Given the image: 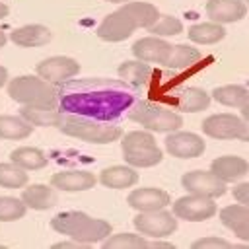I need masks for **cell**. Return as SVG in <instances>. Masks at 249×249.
Wrapping results in <instances>:
<instances>
[{"instance_id":"1","label":"cell","mask_w":249,"mask_h":249,"mask_svg":"<svg viewBox=\"0 0 249 249\" xmlns=\"http://www.w3.org/2000/svg\"><path fill=\"white\" fill-rule=\"evenodd\" d=\"M56 88V103L60 113H74L95 121H113L134 103V95L126 82L107 78L64 80Z\"/></svg>"},{"instance_id":"2","label":"cell","mask_w":249,"mask_h":249,"mask_svg":"<svg viewBox=\"0 0 249 249\" xmlns=\"http://www.w3.org/2000/svg\"><path fill=\"white\" fill-rule=\"evenodd\" d=\"M160 12L150 2H126L117 12L105 16L97 27V37L109 43L124 41L138 27H150L158 19Z\"/></svg>"},{"instance_id":"3","label":"cell","mask_w":249,"mask_h":249,"mask_svg":"<svg viewBox=\"0 0 249 249\" xmlns=\"http://www.w3.org/2000/svg\"><path fill=\"white\" fill-rule=\"evenodd\" d=\"M51 228L80 243H97L111 233V224L101 218H91L84 212H60L51 220Z\"/></svg>"},{"instance_id":"4","label":"cell","mask_w":249,"mask_h":249,"mask_svg":"<svg viewBox=\"0 0 249 249\" xmlns=\"http://www.w3.org/2000/svg\"><path fill=\"white\" fill-rule=\"evenodd\" d=\"M58 128L66 136L80 138L89 144H109L123 136V130L117 124H107V123L82 117V115H74V113H62Z\"/></svg>"},{"instance_id":"5","label":"cell","mask_w":249,"mask_h":249,"mask_svg":"<svg viewBox=\"0 0 249 249\" xmlns=\"http://www.w3.org/2000/svg\"><path fill=\"white\" fill-rule=\"evenodd\" d=\"M8 95L19 105L56 107V88L41 76H16L8 82Z\"/></svg>"},{"instance_id":"6","label":"cell","mask_w":249,"mask_h":249,"mask_svg":"<svg viewBox=\"0 0 249 249\" xmlns=\"http://www.w3.org/2000/svg\"><path fill=\"white\" fill-rule=\"evenodd\" d=\"M124 161L130 167H152L163 160V152L160 150L152 132L132 130L123 136L121 142Z\"/></svg>"},{"instance_id":"7","label":"cell","mask_w":249,"mask_h":249,"mask_svg":"<svg viewBox=\"0 0 249 249\" xmlns=\"http://www.w3.org/2000/svg\"><path fill=\"white\" fill-rule=\"evenodd\" d=\"M128 119L142 124L144 128L152 132H171L183 124V119L179 113H175L169 107H163L161 103H154V101H138L130 105Z\"/></svg>"},{"instance_id":"8","label":"cell","mask_w":249,"mask_h":249,"mask_svg":"<svg viewBox=\"0 0 249 249\" xmlns=\"http://www.w3.org/2000/svg\"><path fill=\"white\" fill-rule=\"evenodd\" d=\"M202 132L218 140H247V121L233 113H216L202 121Z\"/></svg>"},{"instance_id":"9","label":"cell","mask_w":249,"mask_h":249,"mask_svg":"<svg viewBox=\"0 0 249 249\" xmlns=\"http://www.w3.org/2000/svg\"><path fill=\"white\" fill-rule=\"evenodd\" d=\"M171 206H173L171 214L175 218H181L187 222H202V220L212 218L218 212L214 198L204 196V195H195V193H189V195L177 198Z\"/></svg>"},{"instance_id":"10","label":"cell","mask_w":249,"mask_h":249,"mask_svg":"<svg viewBox=\"0 0 249 249\" xmlns=\"http://www.w3.org/2000/svg\"><path fill=\"white\" fill-rule=\"evenodd\" d=\"M134 228L138 230V233L142 235H150V237H167L177 230V218L160 208V210H150V212H138L132 220Z\"/></svg>"},{"instance_id":"11","label":"cell","mask_w":249,"mask_h":249,"mask_svg":"<svg viewBox=\"0 0 249 249\" xmlns=\"http://www.w3.org/2000/svg\"><path fill=\"white\" fill-rule=\"evenodd\" d=\"M181 185L189 191V193H195V195H204V196H210V198H218V196H224L226 195V183L216 177L212 171H202V169H193V171H187L183 177H181Z\"/></svg>"},{"instance_id":"12","label":"cell","mask_w":249,"mask_h":249,"mask_svg":"<svg viewBox=\"0 0 249 249\" xmlns=\"http://www.w3.org/2000/svg\"><path fill=\"white\" fill-rule=\"evenodd\" d=\"M165 150L179 160H189V158H198L206 150V142L195 134V132H177L171 130L165 138Z\"/></svg>"},{"instance_id":"13","label":"cell","mask_w":249,"mask_h":249,"mask_svg":"<svg viewBox=\"0 0 249 249\" xmlns=\"http://www.w3.org/2000/svg\"><path fill=\"white\" fill-rule=\"evenodd\" d=\"M37 76L51 84H60L80 72V64L70 56H49L37 64Z\"/></svg>"},{"instance_id":"14","label":"cell","mask_w":249,"mask_h":249,"mask_svg":"<svg viewBox=\"0 0 249 249\" xmlns=\"http://www.w3.org/2000/svg\"><path fill=\"white\" fill-rule=\"evenodd\" d=\"M171 47L167 41L156 37V35H150V37H142L138 39L134 45H132V54L138 58V60H144V62H156V64H165L169 53H171Z\"/></svg>"},{"instance_id":"15","label":"cell","mask_w":249,"mask_h":249,"mask_svg":"<svg viewBox=\"0 0 249 249\" xmlns=\"http://www.w3.org/2000/svg\"><path fill=\"white\" fill-rule=\"evenodd\" d=\"M128 206H132L138 212H150V210H160L171 204V198L165 191L156 189V187H144V189H134L128 198Z\"/></svg>"},{"instance_id":"16","label":"cell","mask_w":249,"mask_h":249,"mask_svg":"<svg viewBox=\"0 0 249 249\" xmlns=\"http://www.w3.org/2000/svg\"><path fill=\"white\" fill-rule=\"evenodd\" d=\"M204 10L210 21L216 23H233L247 14V6L241 0H208Z\"/></svg>"},{"instance_id":"17","label":"cell","mask_w":249,"mask_h":249,"mask_svg":"<svg viewBox=\"0 0 249 249\" xmlns=\"http://www.w3.org/2000/svg\"><path fill=\"white\" fill-rule=\"evenodd\" d=\"M95 175L84 169H70V171H58L51 177V185L60 191L76 193V191H88L95 185Z\"/></svg>"},{"instance_id":"18","label":"cell","mask_w":249,"mask_h":249,"mask_svg":"<svg viewBox=\"0 0 249 249\" xmlns=\"http://www.w3.org/2000/svg\"><path fill=\"white\" fill-rule=\"evenodd\" d=\"M247 161L239 156H220L210 163V171L224 183H233L241 179L243 175H247Z\"/></svg>"},{"instance_id":"19","label":"cell","mask_w":249,"mask_h":249,"mask_svg":"<svg viewBox=\"0 0 249 249\" xmlns=\"http://www.w3.org/2000/svg\"><path fill=\"white\" fill-rule=\"evenodd\" d=\"M220 220L239 239H249V210L247 204H230L220 210Z\"/></svg>"},{"instance_id":"20","label":"cell","mask_w":249,"mask_h":249,"mask_svg":"<svg viewBox=\"0 0 249 249\" xmlns=\"http://www.w3.org/2000/svg\"><path fill=\"white\" fill-rule=\"evenodd\" d=\"M51 37H53L51 29L45 25H39V23L23 25V27H18L10 33V39L18 47H43L51 41Z\"/></svg>"},{"instance_id":"21","label":"cell","mask_w":249,"mask_h":249,"mask_svg":"<svg viewBox=\"0 0 249 249\" xmlns=\"http://www.w3.org/2000/svg\"><path fill=\"white\" fill-rule=\"evenodd\" d=\"M119 76L123 82H126L128 86H134V88H142V86H148L152 76H154V70L150 64H146L144 60H124L121 66H119Z\"/></svg>"},{"instance_id":"22","label":"cell","mask_w":249,"mask_h":249,"mask_svg":"<svg viewBox=\"0 0 249 249\" xmlns=\"http://www.w3.org/2000/svg\"><path fill=\"white\" fill-rule=\"evenodd\" d=\"M19 117L33 126H58L62 113L56 107L43 105H21Z\"/></svg>"},{"instance_id":"23","label":"cell","mask_w":249,"mask_h":249,"mask_svg":"<svg viewBox=\"0 0 249 249\" xmlns=\"http://www.w3.org/2000/svg\"><path fill=\"white\" fill-rule=\"evenodd\" d=\"M138 173L130 165H111L99 173V183L109 189H126L136 185Z\"/></svg>"},{"instance_id":"24","label":"cell","mask_w":249,"mask_h":249,"mask_svg":"<svg viewBox=\"0 0 249 249\" xmlns=\"http://www.w3.org/2000/svg\"><path fill=\"white\" fill-rule=\"evenodd\" d=\"M21 202L33 210H47L56 202V195H54V189H51L49 185L35 183V185H29L27 189H23Z\"/></svg>"},{"instance_id":"25","label":"cell","mask_w":249,"mask_h":249,"mask_svg":"<svg viewBox=\"0 0 249 249\" xmlns=\"http://www.w3.org/2000/svg\"><path fill=\"white\" fill-rule=\"evenodd\" d=\"M200 58H202L200 51L195 49L193 45H175V47H171V53L163 66H167L171 70H185V68L195 66Z\"/></svg>"},{"instance_id":"26","label":"cell","mask_w":249,"mask_h":249,"mask_svg":"<svg viewBox=\"0 0 249 249\" xmlns=\"http://www.w3.org/2000/svg\"><path fill=\"white\" fill-rule=\"evenodd\" d=\"M189 39L193 43H198V45H212V43H218L226 37V29L222 27V23H216V21H208V23H195L189 27L187 31Z\"/></svg>"},{"instance_id":"27","label":"cell","mask_w":249,"mask_h":249,"mask_svg":"<svg viewBox=\"0 0 249 249\" xmlns=\"http://www.w3.org/2000/svg\"><path fill=\"white\" fill-rule=\"evenodd\" d=\"M210 101H212L210 93H206L202 88H187L183 93H179L175 105L179 111L198 113V111H204L210 105Z\"/></svg>"},{"instance_id":"28","label":"cell","mask_w":249,"mask_h":249,"mask_svg":"<svg viewBox=\"0 0 249 249\" xmlns=\"http://www.w3.org/2000/svg\"><path fill=\"white\" fill-rule=\"evenodd\" d=\"M10 161L16 163V165H19L25 171L27 169H43L49 163L47 156L39 148H31V146H21V148L12 150Z\"/></svg>"},{"instance_id":"29","label":"cell","mask_w":249,"mask_h":249,"mask_svg":"<svg viewBox=\"0 0 249 249\" xmlns=\"http://www.w3.org/2000/svg\"><path fill=\"white\" fill-rule=\"evenodd\" d=\"M33 132V124L14 115H0V138L21 140Z\"/></svg>"},{"instance_id":"30","label":"cell","mask_w":249,"mask_h":249,"mask_svg":"<svg viewBox=\"0 0 249 249\" xmlns=\"http://www.w3.org/2000/svg\"><path fill=\"white\" fill-rule=\"evenodd\" d=\"M212 99H216L218 103L226 105V107H241L247 103V88L245 86H237V84H230V86H220V88H214Z\"/></svg>"},{"instance_id":"31","label":"cell","mask_w":249,"mask_h":249,"mask_svg":"<svg viewBox=\"0 0 249 249\" xmlns=\"http://www.w3.org/2000/svg\"><path fill=\"white\" fill-rule=\"evenodd\" d=\"M105 249H144L148 247V241L142 235L136 233H117V235H107L103 239Z\"/></svg>"},{"instance_id":"32","label":"cell","mask_w":249,"mask_h":249,"mask_svg":"<svg viewBox=\"0 0 249 249\" xmlns=\"http://www.w3.org/2000/svg\"><path fill=\"white\" fill-rule=\"evenodd\" d=\"M27 183V173L16 163H0V187L19 189Z\"/></svg>"},{"instance_id":"33","label":"cell","mask_w":249,"mask_h":249,"mask_svg":"<svg viewBox=\"0 0 249 249\" xmlns=\"http://www.w3.org/2000/svg\"><path fill=\"white\" fill-rule=\"evenodd\" d=\"M148 31L154 33L156 37L179 35V33H183V23L173 16H158V19L148 27Z\"/></svg>"},{"instance_id":"34","label":"cell","mask_w":249,"mask_h":249,"mask_svg":"<svg viewBox=\"0 0 249 249\" xmlns=\"http://www.w3.org/2000/svg\"><path fill=\"white\" fill-rule=\"evenodd\" d=\"M27 206L21 202V198L14 196H2L0 198V222H14L23 218Z\"/></svg>"},{"instance_id":"35","label":"cell","mask_w":249,"mask_h":249,"mask_svg":"<svg viewBox=\"0 0 249 249\" xmlns=\"http://www.w3.org/2000/svg\"><path fill=\"white\" fill-rule=\"evenodd\" d=\"M193 247L195 249H210V247H224V249H228V247H231V243L226 241V239H222V237H218V235H210V237L196 239L193 243Z\"/></svg>"},{"instance_id":"36","label":"cell","mask_w":249,"mask_h":249,"mask_svg":"<svg viewBox=\"0 0 249 249\" xmlns=\"http://www.w3.org/2000/svg\"><path fill=\"white\" fill-rule=\"evenodd\" d=\"M247 193H249V185H247V183H239V185H235V187L231 189V195H233V198H235L239 204H247V202H249Z\"/></svg>"},{"instance_id":"37","label":"cell","mask_w":249,"mask_h":249,"mask_svg":"<svg viewBox=\"0 0 249 249\" xmlns=\"http://www.w3.org/2000/svg\"><path fill=\"white\" fill-rule=\"evenodd\" d=\"M53 247H56V249H68V247H76V249H86V247H89L88 243H80V241H74V243H70V241H60V243H54Z\"/></svg>"},{"instance_id":"38","label":"cell","mask_w":249,"mask_h":249,"mask_svg":"<svg viewBox=\"0 0 249 249\" xmlns=\"http://www.w3.org/2000/svg\"><path fill=\"white\" fill-rule=\"evenodd\" d=\"M148 247H154V249H173V243H163V241H152V243H148Z\"/></svg>"},{"instance_id":"39","label":"cell","mask_w":249,"mask_h":249,"mask_svg":"<svg viewBox=\"0 0 249 249\" xmlns=\"http://www.w3.org/2000/svg\"><path fill=\"white\" fill-rule=\"evenodd\" d=\"M6 82H8V70H6L4 66H0V88H2Z\"/></svg>"},{"instance_id":"40","label":"cell","mask_w":249,"mask_h":249,"mask_svg":"<svg viewBox=\"0 0 249 249\" xmlns=\"http://www.w3.org/2000/svg\"><path fill=\"white\" fill-rule=\"evenodd\" d=\"M8 14H10V8H8L4 2H0V19H2V18H6Z\"/></svg>"},{"instance_id":"41","label":"cell","mask_w":249,"mask_h":249,"mask_svg":"<svg viewBox=\"0 0 249 249\" xmlns=\"http://www.w3.org/2000/svg\"><path fill=\"white\" fill-rule=\"evenodd\" d=\"M6 45V33L0 29V47H4Z\"/></svg>"},{"instance_id":"42","label":"cell","mask_w":249,"mask_h":249,"mask_svg":"<svg viewBox=\"0 0 249 249\" xmlns=\"http://www.w3.org/2000/svg\"><path fill=\"white\" fill-rule=\"evenodd\" d=\"M107 2H128V0H107Z\"/></svg>"}]
</instances>
